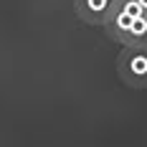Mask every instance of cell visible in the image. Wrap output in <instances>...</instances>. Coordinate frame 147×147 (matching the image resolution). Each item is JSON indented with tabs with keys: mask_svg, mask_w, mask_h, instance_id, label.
Masks as SVG:
<instances>
[{
	"mask_svg": "<svg viewBox=\"0 0 147 147\" xmlns=\"http://www.w3.org/2000/svg\"><path fill=\"white\" fill-rule=\"evenodd\" d=\"M137 3H140V5H142V8L147 10V0H137Z\"/></svg>",
	"mask_w": 147,
	"mask_h": 147,
	"instance_id": "obj_4",
	"label": "cell"
},
{
	"mask_svg": "<svg viewBox=\"0 0 147 147\" xmlns=\"http://www.w3.org/2000/svg\"><path fill=\"white\" fill-rule=\"evenodd\" d=\"M119 79L132 89H147V46H122L117 56Z\"/></svg>",
	"mask_w": 147,
	"mask_h": 147,
	"instance_id": "obj_1",
	"label": "cell"
},
{
	"mask_svg": "<svg viewBox=\"0 0 147 147\" xmlns=\"http://www.w3.org/2000/svg\"><path fill=\"white\" fill-rule=\"evenodd\" d=\"M122 46H147V15H140L134 18L132 26L124 30L122 36Z\"/></svg>",
	"mask_w": 147,
	"mask_h": 147,
	"instance_id": "obj_3",
	"label": "cell"
},
{
	"mask_svg": "<svg viewBox=\"0 0 147 147\" xmlns=\"http://www.w3.org/2000/svg\"><path fill=\"white\" fill-rule=\"evenodd\" d=\"M114 3L117 0H74V13L89 26H104Z\"/></svg>",
	"mask_w": 147,
	"mask_h": 147,
	"instance_id": "obj_2",
	"label": "cell"
}]
</instances>
